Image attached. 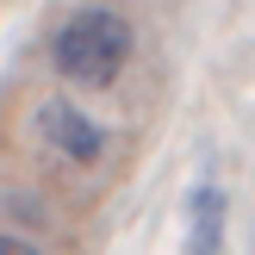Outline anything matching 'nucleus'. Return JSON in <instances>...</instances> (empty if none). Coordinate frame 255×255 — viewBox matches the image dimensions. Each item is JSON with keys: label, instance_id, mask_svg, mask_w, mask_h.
Instances as JSON below:
<instances>
[{"label": "nucleus", "instance_id": "2", "mask_svg": "<svg viewBox=\"0 0 255 255\" xmlns=\"http://www.w3.org/2000/svg\"><path fill=\"white\" fill-rule=\"evenodd\" d=\"M37 131H44V143H56L69 162H100V149H106V131H100L87 112H75L69 100H44Z\"/></svg>", "mask_w": 255, "mask_h": 255}, {"label": "nucleus", "instance_id": "3", "mask_svg": "<svg viewBox=\"0 0 255 255\" xmlns=\"http://www.w3.org/2000/svg\"><path fill=\"white\" fill-rule=\"evenodd\" d=\"M187 255H224V193H218V187H199V193H193Z\"/></svg>", "mask_w": 255, "mask_h": 255}, {"label": "nucleus", "instance_id": "4", "mask_svg": "<svg viewBox=\"0 0 255 255\" xmlns=\"http://www.w3.org/2000/svg\"><path fill=\"white\" fill-rule=\"evenodd\" d=\"M0 255H44V249L25 243V237H0Z\"/></svg>", "mask_w": 255, "mask_h": 255}, {"label": "nucleus", "instance_id": "1", "mask_svg": "<svg viewBox=\"0 0 255 255\" xmlns=\"http://www.w3.org/2000/svg\"><path fill=\"white\" fill-rule=\"evenodd\" d=\"M131 62V25L112 6H87L56 31V75L75 87H112Z\"/></svg>", "mask_w": 255, "mask_h": 255}]
</instances>
